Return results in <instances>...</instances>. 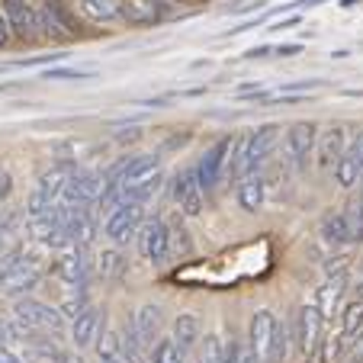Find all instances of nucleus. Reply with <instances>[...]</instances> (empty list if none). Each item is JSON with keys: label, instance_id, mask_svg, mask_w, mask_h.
<instances>
[{"label": "nucleus", "instance_id": "79ce46f5", "mask_svg": "<svg viewBox=\"0 0 363 363\" xmlns=\"http://www.w3.org/2000/svg\"><path fill=\"white\" fill-rule=\"evenodd\" d=\"M0 363H23V360H20V357H13V354H10L7 347H0Z\"/></svg>", "mask_w": 363, "mask_h": 363}, {"label": "nucleus", "instance_id": "c85d7f7f", "mask_svg": "<svg viewBox=\"0 0 363 363\" xmlns=\"http://www.w3.org/2000/svg\"><path fill=\"white\" fill-rule=\"evenodd\" d=\"M289 337H293V331H289L286 322H277L274 328V337H270V354H267V363H283L289 354Z\"/></svg>", "mask_w": 363, "mask_h": 363}, {"label": "nucleus", "instance_id": "c9c22d12", "mask_svg": "<svg viewBox=\"0 0 363 363\" xmlns=\"http://www.w3.org/2000/svg\"><path fill=\"white\" fill-rule=\"evenodd\" d=\"M235 363H261L247 341H235Z\"/></svg>", "mask_w": 363, "mask_h": 363}, {"label": "nucleus", "instance_id": "f3484780", "mask_svg": "<svg viewBox=\"0 0 363 363\" xmlns=\"http://www.w3.org/2000/svg\"><path fill=\"white\" fill-rule=\"evenodd\" d=\"M132 325H135L138 337L145 341V347L161 337V325H164V308L155 306V302H145V306L135 308V315H132Z\"/></svg>", "mask_w": 363, "mask_h": 363}, {"label": "nucleus", "instance_id": "ddd939ff", "mask_svg": "<svg viewBox=\"0 0 363 363\" xmlns=\"http://www.w3.org/2000/svg\"><path fill=\"white\" fill-rule=\"evenodd\" d=\"M4 16L10 23V33L20 35V39L39 35V7L33 0H4Z\"/></svg>", "mask_w": 363, "mask_h": 363}, {"label": "nucleus", "instance_id": "b1692460", "mask_svg": "<svg viewBox=\"0 0 363 363\" xmlns=\"http://www.w3.org/2000/svg\"><path fill=\"white\" fill-rule=\"evenodd\" d=\"M119 344H123V360L125 363H148V350H145V341L138 337L132 318L123 325V331H119Z\"/></svg>", "mask_w": 363, "mask_h": 363}, {"label": "nucleus", "instance_id": "7ed1b4c3", "mask_svg": "<svg viewBox=\"0 0 363 363\" xmlns=\"http://www.w3.org/2000/svg\"><path fill=\"white\" fill-rule=\"evenodd\" d=\"M145 222V203H132V199H123L119 206H113L106 213V222H103V235L113 241V245H129L138 235Z\"/></svg>", "mask_w": 363, "mask_h": 363}, {"label": "nucleus", "instance_id": "f704fd0d", "mask_svg": "<svg viewBox=\"0 0 363 363\" xmlns=\"http://www.w3.org/2000/svg\"><path fill=\"white\" fill-rule=\"evenodd\" d=\"M87 306H90V302H87V296H84V289H81V293H77V296H71V299L62 306V315H65V318H77V315H81V312H84V308H87Z\"/></svg>", "mask_w": 363, "mask_h": 363}, {"label": "nucleus", "instance_id": "393cba45", "mask_svg": "<svg viewBox=\"0 0 363 363\" xmlns=\"http://www.w3.org/2000/svg\"><path fill=\"white\" fill-rule=\"evenodd\" d=\"M161 184H164V174L155 171V174H148L145 180H138V184L125 186L123 199H132V203H148V199H155L161 193Z\"/></svg>", "mask_w": 363, "mask_h": 363}, {"label": "nucleus", "instance_id": "2f4dec72", "mask_svg": "<svg viewBox=\"0 0 363 363\" xmlns=\"http://www.w3.org/2000/svg\"><path fill=\"white\" fill-rule=\"evenodd\" d=\"M322 238L328 241V245H344V241H347V228H344L341 213L328 216V219L322 222Z\"/></svg>", "mask_w": 363, "mask_h": 363}, {"label": "nucleus", "instance_id": "37998d69", "mask_svg": "<svg viewBox=\"0 0 363 363\" xmlns=\"http://www.w3.org/2000/svg\"><path fill=\"white\" fill-rule=\"evenodd\" d=\"M222 363H235V341L228 344L225 350H222Z\"/></svg>", "mask_w": 363, "mask_h": 363}, {"label": "nucleus", "instance_id": "49530a36", "mask_svg": "<svg viewBox=\"0 0 363 363\" xmlns=\"http://www.w3.org/2000/svg\"><path fill=\"white\" fill-rule=\"evenodd\" d=\"M344 7H354V4H360V0H341Z\"/></svg>", "mask_w": 363, "mask_h": 363}, {"label": "nucleus", "instance_id": "dca6fc26", "mask_svg": "<svg viewBox=\"0 0 363 363\" xmlns=\"http://www.w3.org/2000/svg\"><path fill=\"white\" fill-rule=\"evenodd\" d=\"M360 331H363V299H354V302H347L341 312V331H337V341H335V347H331L335 350V360L347 354Z\"/></svg>", "mask_w": 363, "mask_h": 363}, {"label": "nucleus", "instance_id": "473e14b6", "mask_svg": "<svg viewBox=\"0 0 363 363\" xmlns=\"http://www.w3.org/2000/svg\"><path fill=\"white\" fill-rule=\"evenodd\" d=\"M222 337L219 335H206L199 341V360L196 363H222Z\"/></svg>", "mask_w": 363, "mask_h": 363}, {"label": "nucleus", "instance_id": "8fccbe9b", "mask_svg": "<svg viewBox=\"0 0 363 363\" xmlns=\"http://www.w3.org/2000/svg\"><path fill=\"white\" fill-rule=\"evenodd\" d=\"M360 196H363V177H360Z\"/></svg>", "mask_w": 363, "mask_h": 363}, {"label": "nucleus", "instance_id": "a211bd4d", "mask_svg": "<svg viewBox=\"0 0 363 363\" xmlns=\"http://www.w3.org/2000/svg\"><path fill=\"white\" fill-rule=\"evenodd\" d=\"M100 331H103V315L94 306H87L77 318H71V344L74 347H90L100 337Z\"/></svg>", "mask_w": 363, "mask_h": 363}, {"label": "nucleus", "instance_id": "72a5a7b5", "mask_svg": "<svg viewBox=\"0 0 363 363\" xmlns=\"http://www.w3.org/2000/svg\"><path fill=\"white\" fill-rule=\"evenodd\" d=\"M45 81H84V77H94V71H81V68H48L42 71Z\"/></svg>", "mask_w": 363, "mask_h": 363}, {"label": "nucleus", "instance_id": "4c0bfd02", "mask_svg": "<svg viewBox=\"0 0 363 363\" xmlns=\"http://www.w3.org/2000/svg\"><path fill=\"white\" fill-rule=\"evenodd\" d=\"M10 190H13V184H10V174H0V203H7Z\"/></svg>", "mask_w": 363, "mask_h": 363}, {"label": "nucleus", "instance_id": "4468645a", "mask_svg": "<svg viewBox=\"0 0 363 363\" xmlns=\"http://www.w3.org/2000/svg\"><path fill=\"white\" fill-rule=\"evenodd\" d=\"M39 35H45V39H71L74 35L71 16L65 13L58 0H42L39 4Z\"/></svg>", "mask_w": 363, "mask_h": 363}, {"label": "nucleus", "instance_id": "2eb2a0df", "mask_svg": "<svg viewBox=\"0 0 363 363\" xmlns=\"http://www.w3.org/2000/svg\"><path fill=\"white\" fill-rule=\"evenodd\" d=\"M274 328H277V318H274V312H270V308H257V312L251 315V328H247V344H251V350L257 354V360H261V363H267Z\"/></svg>", "mask_w": 363, "mask_h": 363}, {"label": "nucleus", "instance_id": "0eeeda50", "mask_svg": "<svg viewBox=\"0 0 363 363\" xmlns=\"http://www.w3.org/2000/svg\"><path fill=\"white\" fill-rule=\"evenodd\" d=\"M322 322H325L322 308L318 306H302L299 312H296L293 325H289V331H293V337H296V350H299L306 360L315 354L318 344H322Z\"/></svg>", "mask_w": 363, "mask_h": 363}, {"label": "nucleus", "instance_id": "bb28decb", "mask_svg": "<svg viewBox=\"0 0 363 363\" xmlns=\"http://www.w3.org/2000/svg\"><path fill=\"white\" fill-rule=\"evenodd\" d=\"M94 347H96V363H125L123 344H119V331H100Z\"/></svg>", "mask_w": 363, "mask_h": 363}, {"label": "nucleus", "instance_id": "c03bdc74", "mask_svg": "<svg viewBox=\"0 0 363 363\" xmlns=\"http://www.w3.org/2000/svg\"><path fill=\"white\" fill-rule=\"evenodd\" d=\"M293 26H299V16H289V20H283L280 26H270V29H293Z\"/></svg>", "mask_w": 363, "mask_h": 363}, {"label": "nucleus", "instance_id": "de8ad7c7", "mask_svg": "<svg viewBox=\"0 0 363 363\" xmlns=\"http://www.w3.org/2000/svg\"><path fill=\"white\" fill-rule=\"evenodd\" d=\"M10 68H13V65H0V74H4V71H10Z\"/></svg>", "mask_w": 363, "mask_h": 363}, {"label": "nucleus", "instance_id": "ea45409f", "mask_svg": "<svg viewBox=\"0 0 363 363\" xmlns=\"http://www.w3.org/2000/svg\"><path fill=\"white\" fill-rule=\"evenodd\" d=\"M270 52H274V48H270V45H257V48H247V52H245V58H267Z\"/></svg>", "mask_w": 363, "mask_h": 363}, {"label": "nucleus", "instance_id": "6e6552de", "mask_svg": "<svg viewBox=\"0 0 363 363\" xmlns=\"http://www.w3.org/2000/svg\"><path fill=\"white\" fill-rule=\"evenodd\" d=\"M138 251L145 261L161 267L171 257V225L164 219H145L138 228Z\"/></svg>", "mask_w": 363, "mask_h": 363}, {"label": "nucleus", "instance_id": "6ab92c4d", "mask_svg": "<svg viewBox=\"0 0 363 363\" xmlns=\"http://www.w3.org/2000/svg\"><path fill=\"white\" fill-rule=\"evenodd\" d=\"M90 274H94V270H90V257L84 254V247L65 254L62 261H58V277H62L68 286L84 289V286H87V280H90Z\"/></svg>", "mask_w": 363, "mask_h": 363}, {"label": "nucleus", "instance_id": "423d86ee", "mask_svg": "<svg viewBox=\"0 0 363 363\" xmlns=\"http://www.w3.org/2000/svg\"><path fill=\"white\" fill-rule=\"evenodd\" d=\"M100 184H103L100 171H77L74 167V171L68 174V180H65L62 203L71 206V209H90V206H96Z\"/></svg>", "mask_w": 363, "mask_h": 363}, {"label": "nucleus", "instance_id": "20e7f679", "mask_svg": "<svg viewBox=\"0 0 363 363\" xmlns=\"http://www.w3.org/2000/svg\"><path fill=\"white\" fill-rule=\"evenodd\" d=\"M13 318L29 331H52V335H62L65 331V315L62 308L48 306L42 299H20L13 308Z\"/></svg>", "mask_w": 363, "mask_h": 363}, {"label": "nucleus", "instance_id": "9b49d317", "mask_svg": "<svg viewBox=\"0 0 363 363\" xmlns=\"http://www.w3.org/2000/svg\"><path fill=\"white\" fill-rule=\"evenodd\" d=\"M174 203L184 216H203L206 206V190L196 177V167H184V171L174 177Z\"/></svg>", "mask_w": 363, "mask_h": 363}, {"label": "nucleus", "instance_id": "4be33fe9", "mask_svg": "<svg viewBox=\"0 0 363 363\" xmlns=\"http://www.w3.org/2000/svg\"><path fill=\"white\" fill-rule=\"evenodd\" d=\"M171 341L177 344V350L186 357L193 347H199V341H203V322H199L196 315H177Z\"/></svg>", "mask_w": 363, "mask_h": 363}, {"label": "nucleus", "instance_id": "c756f323", "mask_svg": "<svg viewBox=\"0 0 363 363\" xmlns=\"http://www.w3.org/2000/svg\"><path fill=\"white\" fill-rule=\"evenodd\" d=\"M148 363H186V357L177 350V344L171 337H158L151 344V354H148Z\"/></svg>", "mask_w": 363, "mask_h": 363}, {"label": "nucleus", "instance_id": "5701e85b", "mask_svg": "<svg viewBox=\"0 0 363 363\" xmlns=\"http://www.w3.org/2000/svg\"><path fill=\"white\" fill-rule=\"evenodd\" d=\"M77 13L87 23H116L119 0H77Z\"/></svg>", "mask_w": 363, "mask_h": 363}, {"label": "nucleus", "instance_id": "9d476101", "mask_svg": "<svg viewBox=\"0 0 363 363\" xmlns=\"http://www.w3.org/2000/svg\"><path fill=\"white\" fill-rule=\"evenodd\" d=\"M161 164V158L155 155V151H138V155H125V158H119L116 164L106 171V177L119 180L123 184V190L129 184H138V180H145L148 174H155Z\"/></svg>", "mask_w": 363, "mask_h": 363}, {"label": "nucleus", "instance_id": "1a4fd4ad", "mask_svg": "<svg viewBox=\"0 0 363 363\" xmlns=\"http://www.w3.org/2000/svg\"><path fill=\"white\" fill-rule=\"evenodd\" d=\"M318 142V125L315 123H293L286 129V161L296 171H306L312 155H315Z\"/></svg>", "mask_w": 363, "mask_h": 363}, {"label": "nucleus", "instance_id": "7c9ffc66", "mask_svg": "<svg viewBox=\"0 0 363 363\" xmlns=\"http://www.w3.org/2000/svg\"><path fill=\"white\" fill-rule=\"evenodd\" d=\"M125 267V257L119 251H103L100 261H96V274L103 277V280H113V277H119Z\"/></svg>", "mask_w": 363, "mask_h": 363}, {"label": "nucleus", "instance_id": "f257e3e1", "mask_svg": "<svg viewBox=\"0 0 363 363\" xmlns=\"http://www.w3.org/2000/svg\"><path fill=\"white\" fill-rule=\"evenodd\" d=\"M277 142H280V125H261V129L235 138V151H232V158H228L225 171L232 174L235 180L251 171H261V167L267 164V158L274 155Z\"/></svg>", "mask_w": 363, "mask_h": 363}, {"label": "nucleus", "instance_id": "e433bc0d", "mask_svg": "<svg viewBox=\"0 0 363 363\" xmlns=\"http://www.w3.org/2000/svg\"><path fill=\"white\" fill-rule=\"evenodd\" d=\"M347 357H350V360H354V363H360V360H363V331H360V335H357V341L350 344Z\"/></svg>", "mask_w": 363, "mask_h": 363}, {"label": "nucleus", "instance_id": "412c9836", "mask_svg": "<svg viewBox=\"0 0 363 363\" xmlns=\"http://www.w3.org/2000/svg\"><path fill=\"white\" fill-rule=\"evenodd\" d=\"M119 20H125L129 26H148L161 20V7L151 0H119Z\"/></svg>", "mask_w": 363, "mask_h": 363}, {"label": "nucleus", "instance_id": "cd10ccee", "mask_svg": "<svg viewBox=\"0 0 363 363\" xmlns=\"http://www.w3.org/2000/svg\"><path fill=\"white\" fill-rule=\"evenodd\" d=\"M341 219H344V228H347V241H360L363 238V196L350 199L344 206Z\"/></svg>", "mask_w": 363, "mask_h": 363}, {"label": "nucleus", "instance_id": "a18cd8bd", "mask_svg": "<svg viewBox=\"0 0 363 363\" xmlns=\"http://www.w3.org/2000/svg\"><path fill=\"white\" fill-rule=\"evenodd\" d=\"M4 241H7V222H0V251H4Z\"/></svg>", "mask_w": 363, "mask_h": 363}, {"label": "nucleus", "instance_id": "09e8293b", "mask_svg": "<svg viewBox=\"0 0 363 363\" xmlns=\"http://www.w3.org/2000/svg\"><path fill=\"white\" fill-rule=\"evenodd\" d=\"M360 289H363V270H360Z\"/></svg>", "mask_w": 363, "mask_h": 363}, {"label": "nucleus", "instance_id": "f8f14e48", "mask_svg": "<svg viewBox=\"0 0 363 363\" xmlns=\"http://www.w3.org/2000/svg\"><path fill=\"white\" fill-rule=\"evenodd\" d=\"M363 177V132L360 135H354V142L344 145V151L337 155L335 161V180L341 190H350V186H357Z\"/></svg>", "mask_w": 363, "mask_h": 363}, {"label": "nucleus", "instance_id": "39448f33", "mask_svg": "<svg viewBox=\"0 0 363 363\" xmlns=\"http://www.w3.org/2000/svg\"><path fill=\"white\" fill-rule=\"evenodd\" d=\"M232 151H235V135H225V138H219L216 145H209L206 155L199 158L196 177H199V184H203L206 193H213L216 186H219L222 174H225V167H228V158H232Z\"/></svg>", "mask_w": 363, "mask_h": 363}, {"label": "nucleus", "instance_id": "a878e982", "mask_svg": "<svg viewBox=\"0 0 363 363\" xmlns=\"http://www.w3.org/2000/svg\"><path fill=\"white\" fill-rule=\"evenodd\" d=\"M315 151L322 155V167H335L337 155L344 151V132H341V125H331V129L322 135V142H315Z\"/></svg>", "mask_w": 363, "mask_h": 363}, {"label": "nucleus", "instance_id": "f03ea898", "mask_svg": "<svg viewBox=\"0 0 363 363\" xmlns=\"http://www.w3.org/2000/svg\"><path fill=\"white\" fill-rule=\"evenodd\" d=\"M74 171V164H55L52 171H45L39 177V184H35L33 196H29L26 203V219L35 222L42 219V216L52 213V206L62 199V190H65V180H68V174Z\"/></svg>", "mask_w": 363, "mask_h": 363}, {"label": "nucleus", "instance_id": "58836bf2", "mask_svg": "<svg viewBox=\"0 0 363 363\" xmlns=\"http://www.w3.org/2000/svg\"><path fill=\"white\" fill-rule=\"evenodd\" d=\"M302 52V45H280V48H274V55H280V58H293V55H299Z\"/></svg>", "mask_w": 363, "mask_h": 363}, {"label": "nucleus", "instance_id": "aec40b11", "mask_svg": "<svg viewBox=\"0 0 363 363\" xmlns=\"http://www.w3.org/2000/svg\"><path fill=\"white\" fill-rule=\"evenodd\" d=\"M235 199L245 213H257L264 206V174L261 171H251L245 177H238L235 184Z\"/></svg>", "mask_w": 363, "mask_h": 363}, {"label": "nucleus", "instance_id": "a19ab883", "mask_svg": "<svg viewBox=\"0 0 363 363\" xmlns=\"http://www.w3.org/2000/svg\"><path fill=\"white\" fill-rule=\"evenodd\" d=\"M10 35H13V33H10V23H7V16H0V48H4V45H7V42H10Z\"/></svg>", "mask_w": 363, "mask_h": 363}]
</instances>
